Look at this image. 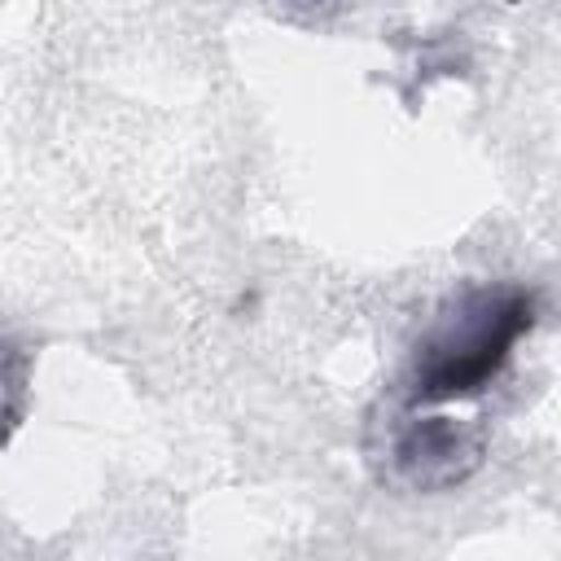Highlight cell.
<instances>
[{"label": "cell", "instance_id": "2", "mask_svg": "<svg viewBox=\"0 0 561 561\" xmlns=\"http://www.w3.org/2000/svg\"><path fill=\"white\" fill-rule=\"evenodd\" d=\"M482 425L456 421L425 408H399L390 403L386 416H373L368 434V460L381 482L399 491H451L482 465Z\"/></svg>", "mask_w": 561, "mask_h": 561}, {"label": "cell", "instance_id": "3", "mask_svg": "<svg viewBox=\"0 0 561 561\" xmlns=\"http://www.w3.org/2000/svg\"><path fill=\"white\" fill-rule=\"evenodd\" d=\"M31 373L35 355L18 337L0 333V447H9V438L31 412Z\"/></svg>", "mask_w": 561, "mask_h": 561}, {"label": "cell", "instance_id": "1", "mask_svg": "<svg viewBox=\"0 0 561 561\" xmlns=\"http://www.w3.org/2000/svg\"><path fill=\"white\" fill-rule=\"evenodd\" d=\"M535 316L539 298L517 280H473L451 289L412 342L394 403L438 408L482 394L535 329Z\"/></svg>", "mask_w": 561, "mask_h": 561}, {"label": "cell", "instance_id": "4", "mask_svg": "<svg viewBox=\"0 0 561 561\" xmlns=\"http://www.w3.org/2000/svg\"><path fill=\"white\" fill-rule=\"evenodd\" d=\"M285 4H302V9H316V4H329V0H285Z\"/></svg>", "mask_w": 561, "mask_h": 561}]
</instances>
